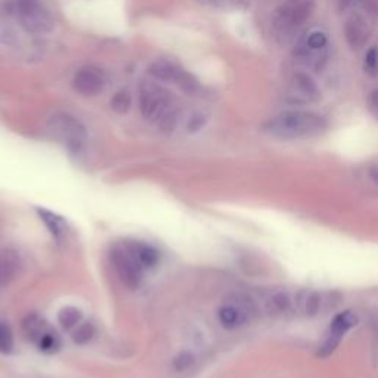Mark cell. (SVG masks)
<instances>
[{"label": "cell", "mask_w": 378, "mask_h": 378, "mask_svg": "<svg viewBox=\"0 0 378 378\" xmlns=\"http://www.w3.org/2000/svg\"><path fill=\"white\" fill-rule=\"evenodd\" d=\"M176 101L171 93L155 82H144L139 89V110L145 120L157 123L161 117L173 106Z\"/></svg>", "instance_id": "obj_5"}, {"label": "cell", "mask_w": 378, "mask_h": 378, "mask_svg": "<svg viewBox=\"0 0 378 378\" xmlns=\"http://www.w3.org/2000/svg\"><path fill=\"white\" fill-rule=\"evenodd\" d=\"M105 75L96 67H83L75 73L73 88L83 96H95L104 91Z\"/></svg>", "instance_id": "obj_13"}, {"label": "cell", "mask_w": 378, "mask_h": 378, "mask_svg": "<svg viewBox=\"0 0 378 378\" xmlns=\"http://www.w3.org/2000/svg\"><path fill=\"white\" fill-rule=\"evenodd\" d=\"M263 308L271 316L296 315V293L288 290H271L263 296Z\"/></svg>", "instance_id": "obj_12"}, {"label": "cell", "mask_w": 378, "mask_h": 378, "mask_svg": "<svg viewBox=\"0 0 378 378\" xmlns=\"http://www.w3.org/2000/svg\"><path fill=\"white\" fill-rule=\"evenodd\" d=\"M371 178H372V180L378 185V167L371 171Z\"/></svg>", "instance_id": "obj_30"}, {"label": "cell", "mask_w": 378, "mask_h": 378, "mask_svg": "<svg viewBox=\"0 0 378 378\" xmlns=\"http://www.w3.org/2000/svg\"><path fill=\"white\" fill-rule=\"evenodd\" d=\"M344 37L352 49H361L370 39V27L362 15L355 14L344 24Z\"/></svg>", "instance_id": "obj_15"}, {"label": "cell", "mask_w": 378, "mask_h": 378, "mask_svg": "<svg viewBox=\"0 0 378 378\" xmlns=\"http://www.w3.org/2000/svg\"><path fill=\"white\" fill-rule=\"evenodd\" d=\"M36 344L39 346V349L41 352H45V353H55L59 349L61 341H59L57 334L52 332L49 330V331H46L45 334H43V336L39 339V341Z\"/></svg>", "instance_id": "obj_21"}, {"label": "cell", "mask_w": 378, "mask_h": 378, "mask_svg": "<svg viewBox=\"0 0 378 378\" xmlns=\"http://www.w3.org/2000/svg\"><path fill=\"white\" fill-rule=\"evenodd\" d=\"M149 74L157 82L171 83L187 93H197L200 91V83L192 74L167 59H158L151 64Z\"/></svg>", "instance_id": "obj_7"}, {"label": "cell", "mask_w": 378, "mask_h": 378, "mask_svg": "<svg viewBox=\"0 0 378 378\" xmlns=\"http://www.w3.org/2000/svg\"><path fill=\"white\" fill-rule=\"evenodd\" d=\"M14 346V337L12 332H10L9 327L5 323H0V353H9L12 350Z\"/></svg>", "instance_id": "obj_25"}, {"label": "cell", "mask_w": 378, "mask_h": 378, "mask_svg": "<svg viewBox=\"0 0 378 378\" xmlns=\"http://www.w3.org/2000/svg\"><path fill=\"white\" fill-rule=\"evenodd\" d=\"M341 2L348 6V5H352V3H356V2H359V0H341Z\"/></svg>", "instance_id": "obj_31"}, {"label": "cell", "mask_w": 378, "mask_h": 378, "mask_svg": "<svg viewBox=\"0 0 378 378\" xmlns=\"http://www.w3.org/2000/svg\"><path fill=\"white\" fill-rule=\"evenodd\" d=\"M192 362H193V358L189 353H180L173 363H175V368L178 371H185L192 365Z\"/></svg>", "instance_id": "obj_26"}, {"label": "cell", "mask_w": 378, "mask_h": 378, "mask_svg": "<svg viewBox=\"0 0 378 378\" xmlns=\"http://www.w3.org/2000/svg\"><path fill=\"white\" fill-rule=\"evenodd\" d=\"M127 250L133 254V257L140 263L144 269L154 267L160 261V253L155 250L153 245L140 243V241H132L124 244Z\"/></svg>", "instance_id": "obj_16"}, {"label": "cell", "mask_w": 378, "mask_h": 378, "mask_svg": "<svg viewBox=\"0 0 378 378\" xmlns=\"http://www.w3.org/2000/svg\"><path fill=\"white\" fill-rule=\"evenodd\" d=\"M132 106V96L129 92H118L114 95V98L111 100V108L114 111L117 113H127L129 111V108Z\"/></svg>", "instance_id": "obj_23"}, {"label": "cell", "mask_w": 378, "mask_h": 378, "mask_svg": "<svg viewBox=\"0 0 378 378\" xmlns=\"http://www.w3.org/2000/svg\"><path fill=\"white\" fill-rule=\"evenodd\" d=\"M358 315L352 310H344L334 316L319 346L318 355L322 356V358H327V356L336 352L343 339L348 336V332H350L356 325H358Z\"/></svg>", "instance_id": "obj_8"}, {"label": "cell", "mask_w": 378, "mask_h": 378, "mask_svg": "<svg viewBox=\"0 0 378 378\" xmlns=\"http://www.w3.org/2000/svg\"><path fill=\"white\" fill-rule=\"evenodd\" d=\"M37 213L53 236H59L66 231V223H64L59 216L53 214L52 211H48L45 209H37Z\"/></svg>", "instance_id": "obj_19"}, {"label": "cell", "mask_w": 378, "mask_h": 378, "mask_svg": "<svg viewBox=\"0 0 378 378\" xmlns=\"http://www.w3.org/2000/svg\"><path fill=\"white\" fill-rule=\"evenodd\" d=\"M327 118L312 111H287L263 124V131L278 139H309L327 131Z\"/></svg>", "instance_id": "obj_1"}, {"label": "cell", "mask_w": 378, "mask_h": 378, "mask_svg": "<svg viewBox=\"0 0 378 378\" xmlns=\"http://www.w3.org/2000/svg\"><path fill=\"white\" fill-rule=\"evenodd\" d=\"M365 9L372 17H378V0H365Z\"/></svg>", "instance_id": "obj_28"}, {"label": "cell", "mask_w": 378, "mask_h": 378, "mask_svg": "<svg viewBox=\"0 0 378 378\" xmlns=\"http://www.w3.org/2000/svg\"><path fill=\"white\" fill-rule=\"evenodd\" d=\"M14 14L24 30L33 35H45L53 28L50 10L43 0H12Z\"/></svg>", "instance_id": "obj_6"}, {"label": "cell", "mask_w": 378, "mask_h": 378, "mask_svg": "<svg viewBox=\"0 0 378 378\" xmlns=\"http://www.w3.org/2000/svg\"><path fill=\"white\" fill-rule=\"evenodd\" d=\"M323 294L316 290H299L296 291V315L313 318L318 316L325 306Z\"/></svg>", "instance_id": "obj_14"}, {"label": "cell", "mask_w": 378, "mask_h": 378, "mask_svg": "<svg viewBox=\"0 0 378 378\" xmlns=\"http://www.w3.org/2000/svg\"><path fill=\"white\" fill-rule=\"evenodd\" d=\"M202 124H204V117L193 115L192 120L189 122V131L191 132H196V131H198L200 127H202Z\"/></svg>", "instance_id": "obj_29"}, {"label": "cell", "mask_w": 378, "mask_h": 378, "mask_svg": "<svg viewBox=\"0 0 378 378\" xmlns=\"http://www.w3.org/2000/svg\"><path fill=\"white\" fill-rule=\"evenodd\" d=\"M111 262L115 269L118 278L129 288H138L144 276V267L133 257V254L127 250L126 245L115 247L111 252Z\"/></svg>", "instance_id": "obj_11"}, {"label": "cell", "mask_w": 378, "mask_h": 378, "mask_svg": "<svg viewBox=\"0 0 378 378\" xmlns=\"http://www.w3.org/2000/svg\"><path fill=\"white\" fill-rule=\"evenodd\" d=\"M315 10V0H285L274 17V33L281 41H287L303 27Z\"/></svg>", "instance_id": "obj_2"}, {"label": "cell", "mask_w": 378, "mask_h": 378, "mask_svg": "<svg viewBox=\"0 0 378 378\" xmlns=\"http://www.w3.org/2000/svg\"><path fill=\"white\" fill-rule=\"evenodd\" d=\"M368 106L371 113L378 117V89H374L368 96Z\"/></svg>", "instance_id": "obj_27"}, {"label": "cell", "mask_w": 378, "mask_h": 378, "mask_svg": "<svg viewBox=\"0 0 378 378\" xmlns=\"http://www.w3.org/2000/svg\"><path fill=\"white\" fill-rule=\"evenodd\" d=\"M23 330H24L26 337L35 343L39 341V339L43 336V334L49 331L46 321L40 318L39 315H28L23 322Z\"/></svg>", "instance_id": "obj_18"}, {"label": "cell", "mask_w": 378, "mask_h": 378, "mask_svg": "<svg viewBox=\"0 0 378 378\" xmlns=\"http://www.w3.org/2000/svg\"><path fill=\"white\" fill-rule=\"evenodd\" d=\"M49 132L71 153L80 154L88 144V132L79 118L68 113H55L48 120Z\"/></svg>", "instance_id": "obj_4"}, {"label": "cell", "mask_w": 378, "mask_h": 378, "mask_svg": "<svg viewBox=\"0 0 378 378\" xmlns=\"http://www.w3.org/2000/svg\"><path fill=\"white\" fill-rule=\"evenodd\" d=\"M93 336H95V327L89 322H84V323H79V325L74 328L73 340L77 344H86L92 340Z\"/></svg>", "instance_id": "obj_22"}, {"label": "cell", "mask_w": 378, "mask_h": 378, "mask_svg": "<svg viewBox=\"0 0 378 378\" xmlns=\"http://www.w3.org/2000/svg\"><path fill=\"white\" fill-rule=\"evenodd\" d=\"M321 98V89L309 74L297 73L290 79L285 92L284 101L290 105L306 106L318 102Z\"/></svg>", "instance_id": "obj_9"}, {"label": "cell", "mask_w": 378, "mask_h": 378, "mask_svg": "<svg viewBox=\"0 0 378 378\" xmlns=\"http://www.w3.org/2000/svg\"><path fill=\"white\" fill-rule=\"evenodd\" d=\"M58 321H59V323L62 325V328L73 330V328H75L80 323V321H82V312L79 309L71 308V306L70 308H64L59 312Z\"/></svg>", "instance_id": "obj_20"}, {"label": "cell", "mask_w": 378, "mask_h": 378, "mask_svg": "<svg viewBox=\"0 0 378 378\" xmlns=\"http://www.w3.org/2000/svg\"><path fill=\"white\" fill-rule=\"evenodd\" d=\"M257 301L244 293L231 294L218 310V319L226 330H240L252 323L258 315Z\"/></svg>", "instance_id": "obj_3"}, {"label": "cell", "mask_w": 378, "mask_h": 378, "mask_svg": "<svg viewBox=\"0 0 378 378\" xmlns=\"http://www.w3.org/2000/svg\"><path fill=\"white\" fill-rule=\"evenodd\" d=\"M219 0H209V3H218Z\"/></svg>", "instance_id": "obj_32"}, {"label": "cell", "mask_w": 378, "mask_h": 378, "mask_svg": "<svg viewBox=\"0 0 378 378\" xmlns=\"http://www.w3.org/2000/svg\"><path fill=\"white\" fill-rule=\"evenodd\" d=\"M19 269V258L14 252H0V285L8 284L14 279Z\"/></svg>", "instance_id": "obj_17"}, {"label": "cell", "mask_w": 378, "mask_h": 378, "mask_svg": "<svg viewBox=\"0 0 378 378\" xmlns=\"http://www.w3.org/2000/svg\"><path fill=\"white\" fill-rule=\"evenodd\" d=\"M363 70L366 74L378 75V48H371L368 52H366L365 59H363Z\"/></svg>", "instance_id": "obj_24"}, {"label": "cell", "mask_w": 378, "mask_h": 378, "mask_svg": "<svg viewBox=\"0 0 378 378\" xmlns=\"http://www.w3.org/2000/svg\"><path fill=\"white\" fill-rule=\"evenodd\" d=\"M328 37L322 31H312L301 39L293 52L296 61L309 67H319V62L327 57Z\"/></svg>", "instance_id": "obj_10"}]
</instances>
